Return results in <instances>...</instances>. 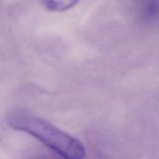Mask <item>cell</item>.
Listing matches in <instances>:
<instances>
[{
    "label": "cell",
    "instance_id": "6da1fadb",
    "mask_svg": "<svg viewBox=\"0 0 159 159\" xmlns=\"http://www.w3.org/2000/svg\"><path fill=\"white\" fill-rule=\"evenodd\" d=\"M9 126L38 140L64 159H84L86 149L81 142L54 125L22 112H15L7 118Z\"/></svg>",
    "mask_w": 159,
    "mask_h": 159
},
{
    "label": "cell",
    "instance_id": "7a4b0ae2",
    "mask_svg": "<svg viewBox=\"0 0 159 159\" xmlns=\"http://www.w3.org/2000/svg\"><path fill=\"white\" fill-rule=\"evenodd\" d=\"M139 14L145 21L158 20L159 0H142L139 5Z\"/></svg>",
    "mask_w": 159,
    "mask_h": 159
},
{
    "label": "cell",
    "instance_id": "3957f363",
    "mask_svg": "<svg viewBox=\"0 0 159 159\" xmlns=\"http://www.w3.org/2000/svg\"><path fill=\"white\" fill-rule=\"evenodd\" d=\"M41 5L48 11L62 12L75 7L79 0H39Z\"/></svg>",
    "mask_w": 159,
    "mask_h": 159
}]
</instances>
